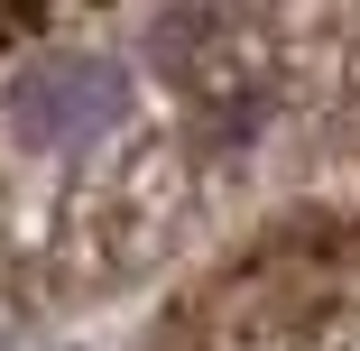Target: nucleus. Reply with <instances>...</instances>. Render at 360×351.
<instances>
[{
	"instance_id": "obj_1",
	"label": "nucleus",
	"mask_w": 360,
	"mask_h": 351,
	"mask_svg": "<svg viewBox=\"0 0 360 351\" xmlns=\"http://www.w3.org/2000/svg\"><path fill=\"white\" fill-rule=\"evenodd\" d=\"M120 111H129V75L102 56H56L10 84V129L28 148H93L102 129H120Z\"/></svg>"
}]
</instances>
